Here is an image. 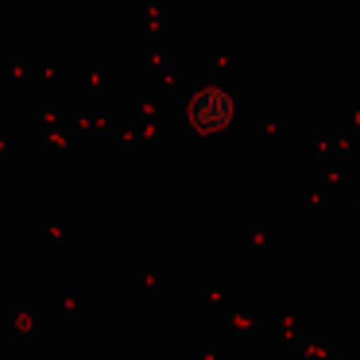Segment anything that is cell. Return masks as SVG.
<instances>
[{
	"label": "cell",
	"instance_id": "cell-1",
	"mask_svg": "<svg viewBox=\"0 0 360 360\" xmlns=\"http://www.w3.org/2000/svg\"><path fill=\"white\" fill-rule=\"evenodd\" d=\"M194 128H202V132H221V128L233 120V97H229V89L213 86V89H202V94L194 97Z\"/></svg>",
	"mask_w": 360,
	"mask_h": 360
}]
</instances>
